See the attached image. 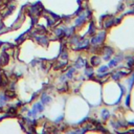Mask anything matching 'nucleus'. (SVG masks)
<instances>
[{
	"label": "nucleus",
	"mask_w": 134,
	"mask_h": 134,
	"mask_svg": "<svg viewBox=\"0 0 134 134\" xmlns=\"http://www.w3.org/2000/svg\"><path fill=\"white\" fill-rule=\"evenodd\" d=\"M103 39H104V34L102 32V34H99L97 37H95V38L92 40V42H93V43H99Z\"/></svg>",
	"instance_id": "obj_1"
},
{
	"label": "nucleus",
	"mask_w": 134,
	"mask_h": 134,
	"mask_svg": "<svg viewBox=\"0 0 134 134\" xmlns=\"http://www.w3.org/2000/svg\"><path fill=\"white\" fill-rule=\"evenodd\" d=\"M103 114H104V118H106V116H108V112H107V111H104Z\"/></svg>",
	"instance_id": "obj_3"
},
{
	"label": "nucleus",
	"mask_w": 134,
	"mask_h": 134,
	"mask_svg": "<svg viewBox=\"0 0 134 134\" xmlns=\"http://www.w3.org/2000/svg\"><path fill=\"white\" fill-rule=\"evenodd\" d=\"M105 70H107V67H106V66H104L103 68H100L98 71H99V72H103V71H105Z\"/></svg>",
	"instance_id": "obj_2"
}]
</instances>
